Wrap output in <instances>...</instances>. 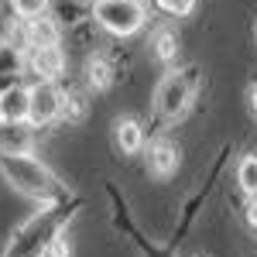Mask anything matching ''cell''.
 <instances>
[{"label":"cell","instance_id":"obj_17","mask_svg":"<svg viewBox=\"0 0 257 257\" xmlns=\"http://www.w3.org/2000/svg\"><path fill=\"white\" fill-rule=\"evenodd\" d=\"M48 257H69V243H65V237H55V240H52Z\"/></svg>","mask_w":257,"mask_h":257},{"label":"cell","instance_id":"obj_10","mask_svg":"<svg viewBox=\"0 0 257 257\" xmlns=\"http://www.w3.org/2000/svg\"><path fill=\"white\" fill-rule=\"evenodd\" d=\"M113 141H117V148L123 155H138L141 148H144V127H141V120L120 117L113 123Z\"/></svg>","mask_w":257,"mask_h":257},{"label":"cell","instance_id":"obj_7","mask_svg":"<svg viewBox=\"0 0 257 257\" xmlns=\"http://www.w3.org/2000/svg\"><path fill=\"white\" fill-rule=\"evenodd\" d=\"M21 35H24V48H35V45H59L62 41V21L52 18V14L21 21Z\"/></svg>","mask_w":257,"mask_h":257},{"label":"cell","instance_id":"obj_19","mask_svg":"<svg viewBox=\"0 0 257 257\" xmlns=\"http://www.w3.org/2000/svg\"><path fill=\"white\" fill-rule=\"evenodd\" d=\"M250 103H254V110H257V86L250 89Z\"/></svg>","mask_w":257,"mask_h":257},{"label":"cell","instance_id":"obj_15","mask_svg":"<svg viewBox=\"0 0 257 257\" xmlns=\"http://www.w3.org/2000/svg\"><path fill=\"white\" fill-rule=\"evenodd\" d=\"M165 14H172V18H189L192 11L199 7V0H155Z\"/></svg>","mask_w":257,"mask_h":257},{"label":"cell","instance_id":"obj_9","mask_svg":"<svg viewBox=\"0 0 257 257\" xmlns=\"http://www.w3.org/2000/svg\"><path fill=\"white\" fill-rule=\"evenodd\" d=\"M31 144H35V127H31V120H21V123L0 120V151L24 155V151H31Z\"/></svg>","mask_w":257,"mask_h":257},{"label":"cell","instance_id":"obj_2","mask_svg":"<svg viewBox=\"0 0 257 257\" xmlns=\"http://www.w3.org/2000/svg\"><path fill=\"white\" fill-rule=\"evenodd\" d=\"M196 86H199V69H172L165 72L161 82L155 86V110L165 120H182L189 113L192 99H196Z\"/></svg>","mask_w":257,"mask_h":257},{"label":"cell","instance_id":"obj_5","mask_svg":"<svg viewBox=\"0 0 257 257\" xmlns=\"http://www.w3.org/2000/svg\"><path fill=\"white\" fill-rule=\"evenodd\" d=\"M24 62H28V72H35L45 82H59L65 76V52H62V45H35V48L24 52Z\"/></svg>","mask_w":257,"mask_h":257},{"label":"cell","instance_id":"obj_13","mask_svg":"<svg viewBox=\"0 0 257 257\" xmlns=\"http://www.w3.org/2000/svg\"><path fill=\"white\" fill-rule=\"evenodd\" d=\"M237 182H240V189H243L250 199L257 196V155H243V158H240Z\"/></svg>","mask_w":257,"mask_h":257},{"label":"cell","instance_id":"obj_4","mask_svg":"<svg viewBox=\"0 0 257 257\" xmlns=\"http://www.w3.org/2000/svg\"><path fill=\"white\" fill-rule=\"evenodd\" d=\"M62 106H65V93L59 89V82H45L38 79L31 86V127H48L62 117Z\"/></svg>","mask_w":257,"mask_h":257},{"label":"cell","instance_id":"obj_16","mask_svg":"<svg viewBox=\"0 0 257 257\" xmlns=\"http://www.w3.org/2000/svg\"><path fill=\"white\" fill-rule=\"evenodd\" d=\"M82 113H86V99H82L79 93H69V96H65V106H62V117L79 120Z\"/></svg>","mask_w":257,"mask_h":257},{"label":"cell","instance_id":"obj_18","mask_svg":"<svg viewBox=\"0 0 257 257\" xmlns=\"http://www.w3.org/2000/svg\"><path fill=\"white\" fill-rule=\"evenodd\" d=\"M247 223H250V226L257 230V196H254V202L247 206Z\"/></svg>","mask_w":257,"mask_h":257},{"label":"cell","instance_id":"obj_14","mask_svg":"<svg viewBox=\"0 0 257 257\" xmlns=\"http://www.w3.org/2000/svg\"><path fill=\"white\" fill-rule=\"evenodd\" d=\"M48 7H52V0H11V11L18 21L41 18V14H48Z\"/></svg>","mask_w":257,"mask_h":257},{"label":"cell","instance_id":"obj_6","mask_svg":"<svg viewBox=\"0 0 257 257\" xmlns=\"http://www.w3.org/2000/svg\"><path fill=\"white\" fill-rule=\"evenodd\" d=\"M28 113H31V86L14 79L11 86L0 89V120L21 123V120H28Z\"/></svg>","mask_w":257,"mask_h":257},{"label":"cell","instance_id":"obj_3","mask_svg":"<svg viewBox=\"0 0 257 257\" xmlns=\"http://www.w3.org/2000/svg\"><path fill=\"white\" fill-rule=\"evenodd\" d=\"M89 18L113 38H134L148 24L144 0H89Z\"/></svg>","mask_w":257,"mask_h":257},{"label":"cell","instance_id":"obj_8","mask_svg":"<svg viewBox=\"0 0 257 257\" xmlns=\"http://www.w3.org/2000/svg\"><path fill=\"white\" fill-rule=\"evenodd\" d=\"M178 161H182V158H178V144H175V141L158 138V141L148 144V168H151V175H158V178L175 175Z\"/></svg>","mask_w":257,"mask_h":257},{"label":"cell","instance_id":"obj_12","mask_svg":"<svg viewBox=\"0 0 257 257\" xmlns=\"http://www.w3.org/2000/svg\"><path fill=\"white\" fill-rule=\"evenodd\" d=\"M151 52H155V59L158 62H175L178 55V35H175V28H155L151 31Z\"/></svg>","mask_w":257,"mask_h":257},{"label":"cell","instance_id":"obj_11","mask_svg":"<svg viewBox=\"0 0 257 257\" xmlns=\"http://www.w3.org/2000/svg\"><path fill=\"white\" fill-rule=\"evenodd\" d=\"M113 79H117L113 62L106 59L103 52H93V55L86 59V82H89V89H110Z\"/></svg>","mask_w":257,"mask_h":257},{"label":"cell","instance_id":"obj_1","mask_svg":"<svg viewBox=\"0 0 257 257\" xmlns=\"http://www.w3.org/2000/svg\"><path fill=\"white\" fill-rule=\"evenodd\" d=\"M0 172L21 196H28V199H52L59 192V182L48 172V165L38 161L31 151H24V155L0 151Z\"/></svg>","mask_w":257,"mask_h":257}]
</instances>
